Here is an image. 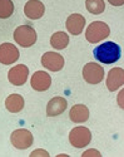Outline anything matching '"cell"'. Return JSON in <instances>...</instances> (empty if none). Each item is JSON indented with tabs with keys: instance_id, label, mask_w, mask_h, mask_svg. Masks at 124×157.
Segmentation results:
<instances>
[{
	"instance_id": "ac0fdd59",
	"label": "cell",
	"mask_w": 124,
	"mask_h": 157,
	"mask_svg": "<svg viewBox=\"0 0 124 157\" xmlns=\"http://www.w3.org/2000/svg\"><path fill=\"white\" fill-rule=\"evenodd\" d=\"M85 8L92 14H102L105 9L104 0H85Z\"/></svg>"
},
{
	"instance_id": "7c38bea8",
	"label": "cell",
	"mask_w": 124,
	"mask_h": 157,
	"mask_svg": "<svg viewBox=\"0 0 124 157\" xmlns=\"http://www.w3.org/2000/svg\"><path fill=\"white\" fill-rule=\"evenodd\" d=\"M24 13H25V15L29 19L36 20V19H40L44 15L45 6L39 0H29L25 4V6H24Z\"/></svg>"
},
{
	"instance_id": "6da1fadb",
	"label": "cell",
	"mask_w": 124,
	"mask_h": 157,
	"mask_svg": "<svg viewBox=\"0 0 124 157\" xmlns=\"http://www.w3.org/2000/svg\"><path fill=\"white\" fill-rule=\"evenodd\" d=\"M94 57L98 62L103 64H113L119 60L122 49L114 42H105L94 49Z\"/></svg>"
},
{
	"instance_id": "30bf717a",
	"label": "cell",
	"mask_w": 124,
	"mask_h": 157,
	"mask_svg": "<svg viewBox=\"0 0 124 157\" xmlns=\"http://www.w3.org/2000/svg\"><path fill=\"white\" fill-rule=\"evenodd\" d=\"M19 59V50L11 43H3L0 45V63L2 64H13Z\"/></svg>"
},
{
	"instance_id": "ba28073f",
	"label": "cell",
	"mask_w": 124,
	"mask_h": 157,
	"mask_svg": "<svg viewBox=\"0 0 124 157\" xmlns=\"http://www.w3.org/2000/svg\"><path fill=\"white\" fill-rule=\"evenodd\" d=\"M28 75H29V69L27 65L18 64L8 72V79L14 86H23V84H25Z\"/></svg>"
},
{
	"instance_id": "8992f818",
	"label": "cell",
	"mask_w": 124,
	"mask_h": 157,
	"mask_svg": "<svg viewBox=\"0 0 124 157\" xmlns=\"http://www.w3.org/2000/svg\"><path fill=\"white\" fill-rule=\"evenodd\" d=\"M10 141H11V145H13L15 148L27 150L33 145L34 138H33V135H31L30 131L24 129V128H19V129H15L14 132L11 133Z\"/></svg>"
},
{
	"instance_id": "4fadbf2b",
	"label": "cell",
	"mask_w": 124,
	"mask_h": 157,
	"mask_svg": "<svg viewBox=\"0 0 124 157\" xmlns=\"http://www.w3.org/2000/svg\"><path fill=\"white\" fill-rule=\"evenodd\" d=\"M65 27L70 34L79 35V34H82V32L85 27V18L82 14H71L67 19Z\"/></svg>"
},
{
	"instance_id": "e0dca14e",
	"label": "cell",
	"mask_w": 124,
	"mask_h": 157,
	"mask_svg": "<svg viewBox=\"0 0 124 157\" xmlns=\"http://www.w3.org/2000/svg\"><path fill=\"white\" fill-rule=\"evenodd\" d=\"M69 44V35L64 32H57L50 38V45L58 50L67 48Z\"/></svg>"
},
{
	"instance_id": "9a60e30c",
	"label": "cell",
	"mask_w": 124,
	"mask_h": 157,
	"mask_svg": "<svg viewBox=\"0 0 124 157\" xmlns=\"http://www.w3.org/2000/svg\"><path fill=\"white\" fill-rule=\"evenodd\" d=\"M69 118L74 123H83L89 118V109L84 104H75L69 112Z\"/></svg>"
},
{
	"instance_id": "3957f363",
	"label": "cell",
	"mask_w": 124,
	"mask_h": 157,
	"mask_svg": "<svg viewBox=\"0 0 124 157\" xmlns=\"http://www.w3.org/2000/svg\"><path fill=\"white\" fill-rule=\"evenodd\" d=\"M14 39L20 47L29 48L36 42V32L30 25H20L14 32Z\"/></svg>"
},
{
	"instance_id": "2e32d148",
	"label": "cell",
	"mask_w": 124,
	"mask_h": 157,
	"mask_svg": "<svg viewBox=\"0 0 124 157\" xmlns=\"http://www.w3.org/2000/svg\"><path fill=\"white\" fill-rule=\"evenodd\" d=\"M5 107L11 113H18L24 108V98L20 94L13 93L5 99Z\"/></svg>"
},
{
	"instance_id": "5b68a950",
	"label": "cell",
	"mask_w": 124,
	"mask_h": 157,
	"mask_svg": "<svg viewBox=\"0 0 124 157\" xmlns=\"http://www.w3.org/2000/svg\"><path fill=\"white\" fill-rule=\"evenodd\" d=\"M83 78L89 84H98L104 78V69L100 64L97 63H86L83 68Z\"/></svg>"
},
{
	"instance_id": "ffe728a7",
	"label": "cell",
	"mask_w": 124,
	"mask_h": 157,
	"mask_svg": "<svg viewBox=\"0 0 124 157\" xmlns=\"http://www.w3.org/2000/svg\"><path fill=\"white\" fill-rule=\"evenodd\" d=\"M29 156H30V157H38V156H40V157H49L50 155H49L46 151H44V150H35V151H33Z\"/></svg>"
},
{
	"instance_id": "9c48e42d",
	"label": "cell",
	"mask_w": 124,
	"mask_h": 157,
	"mask_svg": "<svg viewBox=\"0 0 124 157\" xmlns=\"http://www.w3.org/2000/svg\"><path fill=\"white\" fill-rule=\"evenodd\" d=\"M30 86L36 92H44V90L49 89L52 86V77L44 71H38L35 72L31 77Z\"/></svg>"
},
{
	"instance_id": "5bb4252c",
	"label": "cell",
	"mask_w": 124,
	"mask_h": 157,
	"mask_svg": "<svg viewBox=\"0 0 124 157\" xmlns=\"http://www.w3.org/2000/svg\"><path fill=\"white\" fill-rule=\"evenodd\" d=\"M68 107V102L63 97H54L53 99L49 101L46 106V114L49 117H55L61 114Z\"/></svg>"
},
{
	"instance_id": "d6986e66",
	"label": "cell",
	"mask_w": 124,
	"mask_h": 157,
	"mask_svg": "<svg viewBox=\"0 0 124 157\" xmlns=\"http://www.w3.org/2000/svg\"><path fill=\"white\" fill-rule=\"evenodd\" d=\"M14 13V4L11 0H0V19H8Z\"/></svg>"
},
{
	"instance_id": "44dd1931",
	"label": "cell",
	"mask_w": 124,
	"mask_h": 157,
	"mask_svg": "<svg viewBox=\"0 0 124 157\" xmlns=\"http://www.w3.org/2000/svg\"><path fill=\"white\" fill-rule=\"evenodd\" d=\"M100 157L102 155H100V152L99 151H97V150H88V151H85L83 155H82V157Z\"/></svg>"
},
{
	"instance_id": "277c9868",
	"label": "cell",
	"mask_w": 124,
	"mask_h": 157,
	"mask_svg": "<svg viewBox=\"0 0 124 157\" xmlns=\"http://www.w3.org/2000/svg\"><path fill=\"white\" fill-rule=\"evenodd\" d=\"M92 141V132L89 128L79 126L70 131L69 133V142L75 148H83L86 147Z\"/></svg>"
},
{
	"instance_id": "603a6c76",
	"label": "cell",
	"mask_w": 124,
	"mask_h": 157,
	"mask_svg": "<svg viewBox=\"0 0 124 157\" xmlns=\"http://www.w3.org/2000/svg\"><path fill=\"white\" fill-rule=\"evenodd\" d=\"M108 3L113 6H122L124 5V0H108Z\"/></svg>"
},
{
	"instance_id": "8fae6325",
	"label": "cell",
	"mask_w": 124,
	"mask_h": 157,
	"mask_svg": "<svg viewBox=\"0 0 124 157\" xmlns=\"http://www.w3.org/2000/svg\"><path fill=\"white\" fill-rule=\"evenodd\" d=\"M107 88L110 92H115L124 84V69L122 68H113L110 69L107 77Z\"/></svg>"
},
{
	"instance_id": "7402d4cb",
	"label": "cell",
	"mask_w": 124,
	"mask_h": 157,
	"mask_svg": "<svg viewBox=\"0 0 124 157\" xmlns=\"http://www.w3.org/2000/svg\"><path fill=\"white\" fill-rule=\"evenodd\" d=\"M117 102H118V106L124 109V88L120 90V92L118 93V97H117Z\"/></svg>"
},
{
	"instance_id": "52a82bcc",
	"label": "cell",
	"mask_w": 124,
	"mask_h": 157,
	"mask_svg": "<svg viewBox=\"0 0 124 157\" xmlns=\"http://www.w3.org/2000/svg\"><path fill=\"white\" fill-rule=\"evenodd\" d=\"M64 63L65 62H64L63 56L59 53H55V52H46L42 57L43 67L52 72H59L60 69H63Z\"/></svg>"
},
{
	"instance_id": "7a4b0ae2",
	"label": "cell",
	"mask_w": 124,
	"mask_h": 157,
	"mask_svg": "<svg viewBox=\"0 0 124 157\" xmlns=\"http://www.w3.org/2000/svg\"><path fill=\"white\" fill-rule=\"evenodd\" d=\"M110 34V29L108 27V24L104 21H93L85 32V38L89 43H99L104 40L105 38H108Z\"/></svg>"
}]
</instances>
